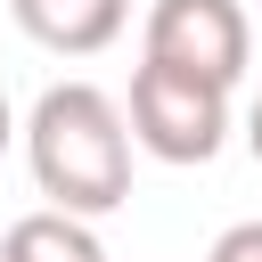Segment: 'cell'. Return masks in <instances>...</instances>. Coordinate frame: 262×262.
<instances>
[{"label": "cell", "instance_id": "obj_5", "mask_svg": "<svg viewBox=\"0 0 262 262\" xmlns=\"http://www.w3.org/2000/svg\"><path fill=\"white\" fill-rule=\"evenodd\" d=\"M0 262H106V246L90 237V221L82 213H25V221H8V237H0Z\"/></svg>", "mask_w": 262, "mask_h": 262}, {"label": "cell", "instance_id": "obj_3", "mask_svg": "<svg viewBox=\"0 0 262 262\" xmlns=\"http://www.w3.org/2000/svg\"><path fill=\"white\" fill-rule=\"evenodd\" d=\"M139 57L237 90V74H246V57H254V25H246L237 0H156L147 25H139Z\"/></svg>", "mask_w": 262, "mask_h": 262}, {"label": "cell", "instance_id": "obj_1", "mask_svg": "<svg viewBox=\"0 0 262 262\" xmlns=\"http://www.w3.org/2000/svg\"><path fill=\"white\" fill-rule=\"evenodd\" d=\"M16 131H25L33 188L57 213L98 221V213H115L131 196V123L98 82H49Z\"/></svg>", "mask_w": 262, "mask_h": 262}, {"label": "cell", "instance_id": "obj_2", "mask_svg": "<svg viewBox=\"0 0 262 262\" xmlns=\"http://www.w3.org/2000/svg\"><path fill=\"white\" fill-rule=\"evenodd\" d=\"M123 123H131V147H147L156 164H213L221 139H229V90L221 82H196L180 66L139 57Z\"/></svg>", "mask_w": 262, "mask_h": 262}, {"label": "cell", "instance_id": "obj_8", "mask_svg": "<svg viewBox=\"0 0 262 262\" xmlns=\"http://www.w3.org/2000/svg\"><path fill=\"white\" fill-rule=\"evenodd\" d=\"M8 139H16V115H8V98H0V156H8Z\"/></svg>", "mask_w": 262, "mask_h": 262}, {"label": "cell", "instance_id": "obj_6", "mask_svg": "<svg viewBox=\"0 0 262 262\" xmlns=\"http://www.w3.org/2000/svg\"><path fill=\"white\" fill-rule=\"evenodd\" d=\"M205 262H262V221H229V229L205 246Z\"/></svg>", "mask_w": 262, "mask_h": 262}, {"label": "cell", "instance_id": "obj_4", "mask_svg": "<svg viewBox=\"0 0 262 262\" xmlns=\"http://www.w3.org/2000/svg\"><path fill=\"white\" fill-rule=\"evenodd\" d=\"M16 33L57 49V57H98L106 41H123L131 25V0H8Z\"/></svg>", "mask_w": 262, "mask_h": 262}, {"label": "cell", "instance_id": "obj_7", "mask_svg": "<svg viewBox=\"0 0 262 262\" xmlns=\"http://www.w3.org/2000/svg\"><path fill=\"white\" fill-rule=\"evenodd\" d=\"M246 147H254V164H262V98L246 106Z\"/></svg>", "mask_w": 262, "mask_h": 262}]
</instances>
